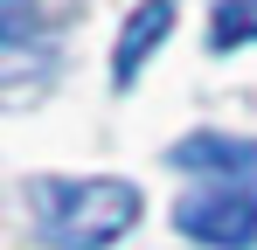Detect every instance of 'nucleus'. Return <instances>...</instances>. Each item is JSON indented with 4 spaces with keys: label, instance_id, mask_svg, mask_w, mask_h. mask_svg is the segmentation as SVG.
<instances>
[{
    "label": "nucleus",
    "instance_id": "1",
    "mask_svg": "<svg viewBox=\"0 0 257 250\" xmlns=\"http://www.w3.org/2000/svg\"><path fill=\"white\" fill-rule=\"evenodd\" d=\"M35 222L49 250H111L139 222V188L132 181H90V174H49L28 188Z\"/></svg>",
    "mask_w": 257,
    "mask_h": 250
},
{
    "label": "nucleus",
    "instance_id": "2",
    "mask_svg": "<svg viewBox=\"0 0 257 250\" xmlns=\"http://www.w3.org/2000/svg\"><path fill=\"white\" fill-rule=\"evenodd\" d=\"M174 229L195 236L202 250H257V188L209 181L174 202Z\"/></svg>",
    "mask_w": 257,
    "mask_h": 250
},
{
    "label": "nucleus",
    "instance_id": "3",
    "mask_svg": "<svg viewBox=\"0 0 257 250\" xmlns=\"http://www.w3.org/2000/svg\"><path fill=\"white\" fill-rule=\"evenodd\" d=\"M167 160L188 174H215L229 188H257V139H236V132H188L167 146Z\"/></svg>",
    "mask_w": 257,
    "mask_h": 250
},
{
    "label": "nucleus",
    "instance_id": "4",
    "mask_svg": "<svg viewBox=\"0 0 257 250\" xmlns=\"http://www.w3.org/2000/svg\"><path fill=\"white\" fill-rule=\"evenodd\" d=\"M174 35V0H139L125 14V35H118V49H111V83L125 90L132 77H139V63L160 49V42Z\"/></svg>",
    "mask_w": 257,
    "mask_h": 250
},
{
    "label": "nucleus",
    "instance_id": "5",
    "mask_svg": "<svg viewBox=\"0 0 257 250\" xmlns=\"http://www.w3.org/2000/svg\"><path fill=\"white\" fill-rule=\"evenodd\" d=\"M243 42H257V0H215L209 49H243Z\"/></svg>",
    "mask_w": 257,
    "mask_h": 250
},
{
    "label": "nucleus",
    "instance_id": "6",
    "mask_svg": "<svg viewBox=\"0 0 257 250\" xmlns=\"http://www.w3.org/2000/svg\"><path fill=\"white\" fill-rule=\"evenodd\" d=\"M0 35H7V49H28V42L42 35L35 0H0Z\"/></svg>",
    "mask_w": 257,
    "mask_h": 250
}]
</instances>
